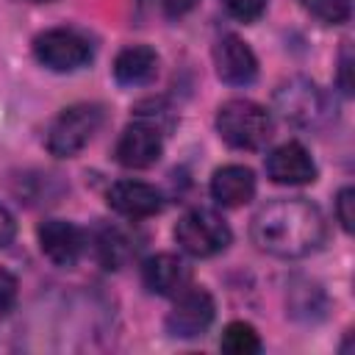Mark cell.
Segmentation results:
<instances>
[{
  "label": "cell",
  "instance_id": "obj_23",
  "mask_svg": "<svg viewBox=\"0 0 355 355\" xmlns=\"http://www.w3.org/2000/svg\"><path fill=\"white\" fill-rule=\"evenodd\" d=\"M14 236H17V222H14L11 211L0 205V247H8Z\"/></svg>",
  "mask_w": 355,
  "mask_h": 355
},
{
  "label": "cell",
  "instance_id": "obj_13",
  "mask_svg": "<svg viewBox=\"0 0 355 355\" xmlns=\"http://www.w3.org/2000/svg\"><path fill=\"white\" fill-rule=\"evenodd\" d=\"M108 205L128 219H147L164 208L161 191L141 180H119L108 189Z\"/></svg>",
  "mask_w": 355,
  "mask_h": 355
},
{
  "label": "cell",
  "instance_id": "obj_20",
  "mask_svg": "<svg viewBox=\"0 0 355 355\" xmlns=\"http://www.w3.org/2000/svg\"><path fill=\"white\" fill-rule=\"evenodd\" d=\"M19 297V283L8 269H0V316H8L17 305Z\"/></svg>",
  "mask_w": 355,
  "mask_h": 355
},
{
  "label": "cell",
  "instance_id": "obj_24",
  "mask_svg": "<svg viewBox=\"0 0 355 355\" xmlns=\"http://www.w3.org/2000/svg\"><path fill=\"white\" fill-rule=\"evenodd\" d=\"M161 6L169 17H183L186 11H191L197 6V0H161Z\"/></svg>",
  "mask_w": 355,
  "mask_h": 355
},
{
  "label": "cell",
  "instance_id": "obj_4",
  "mask_svg": "<svg viewBox=\"0 0 355 355\" xmlns=\"http://www.w3.org/2000/svg\"><path fill=\"white\" fill-rule=\"evenodd\" d=\"M175 239H178L183 252H189L194 258H211V255L227 250L233 233H230L227 222L216 211L191 208L175 225Z\"/></svg>",
  "mask_w": 355,
  "mask_h": 355
},
{
  "label": "cell",
  "instance_id": "obj_22",
  "mask_svg": "<svg viewBox=\"0 0 355 355\" xmlns=\"http://www.w3.org/2000/svg\"><path fill=\"white\" fill-rule=\"evenodd\" d=\"M349 72H352V50H349V44H344L341 61H338V86H341L344 94H352V78H349Z\"/></svg>",
  "mask_w": 355,
  "mask_h": 355
},
{
  "label": "cell",
  "instance_id": "obj_1",
  "mask_svg": "<svg viewBox=\"0 0 355 355\" xmlns=\"http://www.w3.org/2000/svg\"><path fill=\"white\" fill-rule=\"evenodd\" d=\"M324 216L305 197H286L266 202L250 225L258 250L275 258H305L324 241Z\"/></svg>",
  "mask_w": 355,
  "mask_h": 355
},
{
  "label": "cell",
  "instance_id": "obj_7",
  "mask_svg": "<svg viewBox=\"0 0 355 355\" xmlns=\"http://www.w3.org/2000/svg\"><path fill=\"white\" fill-rule=\"evenodd\" d=\"M214 313V297L205 288L189 286L175 297V305L166 313V333L175 338H197L211 327Z\"/></svg>",
  "mask_w": 355,
  "mask_h": 355
},
{
  "label": "cell",
  "instance_id": "obj_2",
  "mask_svg": "<svg viewBox=\"0 0 355 355\" xmlns=\"http://www.w3.org/2000/svg\"><path fill=\"white\" fill-rule=\"evenodd\" d=\"M219 136L236 150H261L272 139V114L252 100H227L216 111Z\"/></svg>",
  "mask_w": 355,
  "mask_h": 355
},
{
  "label": "cell",
  "instance_id": "obj_8",
  "mask_svg": "<svg viewBox=\"0 0 355 355\" xmlns=\"http://www.w3.org/2000/svg\"><path fill=\"white\" fill-rule=\"evenodd\" d=\"M161 150H164L161 133L153 125L136 119L119 133L114 158L128 169H147L161 158Z\"/></svg>",
  "mask_w": 355,
  "mask_h": 355
},
{
  "label": "cell",
  "instance_id": "obj_17",
  "mask_svg": "<svg viewBox=\"0 0 355 355\" xmlns=\"http://www.w3.org/2000/svg\"><path fill=\"white\" fill-rule=\"evenodd\" d=\"M219 347L230 355H255L261 349V338L255 333L252 324L247 322H230L225 330H222V341Z\"/></svg>",
  "mask_w": 355,
  "mask_h": 355
},
{
  "label": "cell",
  "instance_id": "obj_5",
  "mask_svg": "<svg viewBox=\"0 0 355 355\" xmlns=\"http://www.w3.org/2000/svg\"><path fill=\"white\" fill-rule=\"evenodd\" d=\"M275 111L300 128H316L327 119L330 105L324 92L308 78H288L275 92Z\"/></svg>",
  "mask_w": 355,
  "mask_h": 355
},
{
  "label": "cell",
  "instance_id": "obj_14",
  "mask_svg": "<svg viewBox=\"0 0 355 355\" xmlns=\"http://www.w3.org/2000/svg\"><path fill=\"white\" fill-rule=\"evenodd\" d=\"M255 194V175L250 166L227 164L214 172L211 178V197L225 208H239L250 202Z\"/></svg>",
  "mask_w": 355,
  "mask_h": 355
},
{
  "label": "cell",
  "instance_id": "obj_6",
  "mask_svg": "<svg viewBox=\"0 0 355 355\" xmlns=\"http://www.w3.org/2000/svg\"><path fill=\"white\" fill-rule=\"evenodd\" d=\"M33 55L42 67L53 72H72L92 61V44L86 36L69 28H53L33 39Z\"/></svg>",
  "mask_w": 355,
  "mask_h": 355
},
{
  "label": "cell",
  "instance_id": "obj_10",
  "mask_svg": "<svg viewBox=\"0 0 355 355\" xmlns=\"http://www.w3.org/2000/svg\"><path fill=\"white\" fill-rule=\"evenodd\" d=\"M266 175L280 186H305L316 180V164L300 141H286L266 155Z\"/></svg>",
  "mask_w": 355,
  "mask_h": 355
},
{
  "label": "cell",
  "instance_id": "obj_3",
  "mask_svg": "<svg viewBox=\"0 0 355 355\" xmlns=\"http://www.w3.org/2000/svg\"><path fill=\"white\" fill-rule=\"evenodd\" d=\"M100 125H103L100 105H94V103L69 105L53 119V125L47 130V150L58 158H72L92 141V136L100 130Z\"/></svg>",
  "mask_w": 355,
  "mask_h": 355
},
{
  "label": "cell",
  "instance_id": "obj_12",
  "mask_svg": "<svg viewBox=\"0 0 355 355\" xmlns=\"http://www.w3.org/2000/svg\"><path fill=\"white\" fill-rule=\"evenodd\" d=\"M141 280L158 297H178L191 286V266L172 252H161L141 266Z\"/></svg>",
  "mask_w": 355,
  "mask_h": 355
},
{
  "label": "cell",
  "instance_id": "obj_21",
  "mask_svg": "<svg viewBox=\"0 0 355 355\" xmlns=\"http://www.w3.org/2000/svg\"><path fill=\"white\" fill-rule=\"evenodd\" d=\"M336 216H338V222L347 233L355 227V191L349 186L341 189L338 197H336Z\"/></svg>",
  "mask_w": 355,
  "mask_h": 355
},
{
  "label": "cell",
  "instance_id": "obj_16",
  "mask_svg": "<svg viewBox=\"0 0 355 355\" xmlns=\"http://www.w3.org/2000/svg\"><path fill=\"white\" fill-rule=\"evenodd\" d=\"M133 252H136V247L119 227H103L97 233V258L105 269H119Z\"/></svg>",
  "mask_w": 355,
  "mask_h": 355
},
{
  "label": "cell",
  "instance_id": "obj_18",
  "mask_svg": "<svg viewBox=\"0 0 355 355\" xmlns=\"http://www.w3.org/2000/svg\"><path fill=\"white\" fill-rule=\"evenodd\" d=\"M313 17L330 25H341L352 17V0H300Z\"/></svg>",
  "mask_w": 355,
  "mask_h": 355
},
{
  "label": "cell",
  "instance_id": "obj_15",
  "mask_svg": "<svg viewBox=\"0 0 355 355\" xmlns=\"http://www.w3.org/2000/svg\"><path fill=\"white\" fill-rule=\"evenodd\" d=\"M158 75V55L153 47H125L114 61V78L122 86H144Z\"/></svg>",
  "mask_w": 355,
  "mask_h": 355
},
{
  "label": "cell",
  "instance_id": "obj_19",
  "mask_svg": "<svg viewBox=\"0 0 355 355\" xmlns=\"http://www.w3.org/2000/svg\"><path fill=\"white\" fill-rule=\"evenodd\" d=\"M222 3H225L227 14L241 22H255L266 8V0H222Z\"/></svg>",
  "mask_w": 355,
  "mask_h": 355
},
{
  "label": "cell",
  "instance_id": "obj_9",
  "mask_svg": "<svg viewBox=\"0 0 355 355\" xmlns=\"http://www.w3.org/2000/svg\"><path fill=\"white\" fill-rule=\"evenodd\" d=\"M214 64H216V75L225 83H230V86H247L258 75V58H255V53L236 33H225L214 44Z\"/></svg>",
  "mask_w": 355,
  "mask_h": 355
},
{
  "label": "cell",
  "instance_id": "obj_11",
  "mask_svg": "<svg viewBox=\"0 0 355 355\" xmlns=\"http://www.w3.org/2000/svg\"><path fill=\"white\" fill-rule=\"evenodd\" d=\"M39 247L55 266H75L83 255L86 236L78 225L64 219H47L39 225Z\"/></svg>",
  "mask_w": 355,
  "mask_h": 355
}]
</instances>
